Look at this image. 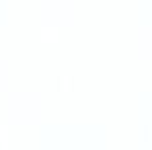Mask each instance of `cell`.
I'll use <instances>...</instances> for the list:
<instances>
[{
	"label": "cell",
	"instance_id": "6da1fadb",
	"mask_svg": "<svg viewBox=\"0 0 152 150\" xmlns=\"http://www.w3.org/2000/svg\"><path fill=\"white\" fill-rule=\"evenodd\" d=\"M56 39V29H45L43 31V41H53Z\"/></svg>",
	"mask_w": 152,
	"mask_h": 150
}]
</instances>
